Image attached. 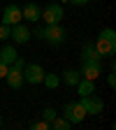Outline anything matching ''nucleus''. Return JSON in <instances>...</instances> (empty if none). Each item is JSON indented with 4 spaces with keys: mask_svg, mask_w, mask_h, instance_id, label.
Returning <instances> with one entry per match:
<instances>
[{
    "mask_svg": "<svg viewBox=\"0 0 116 130\" xmlns=\"http://www.w3.org/2000/svg\"><path fill=\"white\" fill-rule=\"evenodd\" d=\"M95 49L100 51V56H114L116 54V32L111 28H105L95 42Z\"/></svg>",
    "mask_w": 116,
    "mask_h": 130,
    "instance_id": "nucleus-1",
    "label": "nucleus"
},
{
    "mask_svg": "<svg viewBox=\"0 0 116 130\" xmlns=\"http://www.w3.org/2000/svg\"><path fill=\"white\" fill-rule=\"evenodd\" d=\"M23 58H16L12 65H7V74H5V79H7V84H9V88H21L23 86Z\"/></svg>",
    "mask_w": 116,
    "mask_h": 130,
    "instance_id": "nucleus-2",
    "label": "nucleus"
},
{
    "mask_svg": "<svg viewBox=\"0 0 116 130\" xmlns=\"http://www.w3.org/2000/svg\"><path fill=\"white\" fill-rule=\"evenodd\" d=\"M40 19H44L46 26H51V23H60V21H63V7H60L58 3L46 5V7L40 12Z\"/></svg>",
    "mask_w": 116,
    "mask_h": 130,
    "instance_id": "nucleus-3",
    "label": "nucleus"
},
{
    "mask_svg": "<svg viewBox=\"0 0 116 130\" xmlns=\"http://www.w3.org/2000/svg\"><path fill=\"white\" fill-rule=\"evenodd\" d=\"M42 37L49 42V44H63L65 42V30L60 28V23H51L42 30Z\"/></svg>",
    "mask_w": 116,
    "mask_h": 130,
    "instance_id": "nucleus-4",
    "label": "nucleus"
},
{
    "mask_svg": "<svg viewBox=\"0 0 116 130\" xmlns=\"http://www.w3.org/2000/svg\"><path fill=\"white\" fill-rule=\"evenodd\" d=\"M79 102L84 105L86 114H102V109H105L102 98H97V95H93V93H88V95H81V100H79Z\"/></svg>",
    "mask_w": 116,
    "mask_h": 130,
    "instance_id": "nucleus-5",
    "label": "nucleus"
},
{
    "mask_svg": "<svg viewBox=\"0 0 116 130\" xmlns=\"http://www.w3.org/2000/svg\"><path fill=\"white\" fill-rule=\"evenodd\" d=\"M86 116V109L81 102H68L65 105V119H68L70 123H81Z\"/></svg>",
    "mask_w": 116,
    "mask_h": 130,
    "instance_id": "nucleus-6",
    "label": "nucleus"
},
{
    "mask_svg": "<svg viewBox=\"0 0 116 130\" xmlns=\"http://www.w3.org/2000/svg\"><path fill=\"white\" fill-rule=\"evenodd\" d=\"M42 79H44L42 65H37V63L23 65V81H28V84H42Z\"/></svg>",
    "mask_w": 116,
    "mask_h": 130,
    "instance_id": "nucleus-7",
    "label": "nucleus"
},
{
    "mask_svg": "<svg viewBox=\"0 0 116 130\" xmlns=\"http://www.w3.org/2000/svg\"><path fill=\"white\" fill-rule=\"evenodd\" d=\"M9 35H12V40H14L16 44H26V42L30 40V30H28V26H23V23L19 21V23H14V26H12Z\"/></svg>",
    "mask_w": 116,
    "mask_h": 130,
    "instance_id": "nucleus-8",
    "label": "nucleus"
},
{
    "mask_svg": "<svg viewBox=\"0 0 116 130\" xmlns=\"http://www.w3.org/2000/svg\"><path fill=\"white\" fill-rule=\"evenodd\" d=\"M19 21H21V7L19 5H7L5 12H3V21H0V23L14 26V23H19Z\"/></svg>",
    "mask_w": 116,
    "mask_h": 130,
    "instance_id": "nucleus-9",
    "label": "nucleus"
},
{
    "mask_svg": "<svg viewBox=\"0 0 116 130\" xmlns=\"http://www.w3.org/2000/svg\"><path fill=\"white\" fill-rule=\"evenodd\" d=\"M40 5H35V3H28L23 9H21V19H26V21H30V23H35V21H40Z\"/></svg>",
    "mask_w": 116,
    "mask_h": 130,
    "instance_id": "nucleus-10",
    "label": "nucleus"
},
{
    "mask_svg": "<svg viewBox=\"0 0 116 130\" xmlns=\"http://www.w3.org/2000/svg\"><path fill=\"white\" fill-rule=\"evenodd\" d=\"M84 79H91V81H95L97 77H100V63H93V60H86L84 63V70L79 72Z\"/></svg>",
    "mask_w": 116,
    "mask_h": 130,
    "instance_id": "nucleus-11",
    "label": "nucleus"
},
{
    "mask_svg": "<svg viewBox=\"0 0 116 130\" xmlns=\"http://www.w3.org/2000/svg\"><path fill=\"white\" fill-rule=\"evenodd\" d=\"M81 58H84V63L86 60H93V63H100V51L95 49V44H84V51H81Z\"/></svg>",
    "mask_w": 116,
    "mask_h": 130,
    "instance_id": "nucleus-12",
    "label": "nucleus"
},
{
    "mask_svg": "<svg viewBox=\"0 0 116 130\" xmlns=\"http://www.w3.org/2000/svg\"><path fill=\"white\" fill-rule=\"evenodd\" d=\"M16 58H19V54H16V49H14V46H9V44H7V46L0 49V60H3L5 65H12Z\"/></svg>",
    "mask_w": 116,
    "mask_h": 130,
    "instance_id": "nucleus-13",
    "label": "nucleus"
},
{
    "mask_svg": "<svg viewBox=\"0 0 116 130\" xmlns=\"http://www.w3.org/2000/svg\"><path fill=\"white\" fill-rule=\"evenodd\" d=\"M77 91H79V95L95 93V81H91V79H84V77H81V79L77 81Z\"/></svg>",
    "mask_w": 116,
    "mask_h": 130,
    "instance_id": "nucleus-14",
    "label": "nucleus"
},
{
    "mask_svg": "<svg viewBox=\"0 0 116 130\" xmlns=\"http://www.w3.org/2000/svg\"><path fill=\"white\" fill-rule=\"evenodd\" d=\"M63 79H65V84H70V86H77V81L81 79V74H79L77 70H65Z\"/></svg>",
    "mask_w": 116,
    "mask_h": 130,
    "instance_id": "nucleus-15",
    "label": "nucleus"
},
{
    "mask_svg": "<svg viewBox=\"0 0 116 130\" xmlns=\"http://www.w3.org/2000/svg\"><path fill=\"white\" fill-rule=\"evenodd\" d=\"M44 84L49 86V88H58V84H60V79H58V74H44Z\"/></svg>",
    "mask_w": 116,
    "mask_h": 130,
    "instance_id": "nucleus-16",
    "label": "nucleus"
},
{
    "mask_svg": "<svg viewBox=\"0 0 116 130\" xmlns=\"http://www.w3.org/2000/svg\"><path fill=\"white\" fill-rule=\"evenodd\" d=\"M72 123L68 121V119H54L51 121V128H56V130H68Z\"/></svg>",
    "mask_w": 116,
    "mask_h": 130,
    "instance_id": "nucleus-17",
    "label": "nucleus"
},
{
    "mask_svg": "<svg viewBox=\"0 0 116 130\" xmlns=\"http://www.w3.org/2000/svg\"><path fill=\"white\" fill-rule=\"evenodd\" d=\"M54 119H56V111H54L51 107H46V109H44V121H49V123H51Z\"/></svg>",
    "mask_w": 116,
    "mask_h": 130,
    "instance_id": "nucleus-18",
    "label": "nucleus"
},
{
    "mask_svg": "<svg viewBox=\"0 0 116 130\" xmlns=\"http://www.w3.org/2000/svg\"><path fill=\"white\" fill-rule=\"evenodd\" d=\"M7 37H9V26L0 23V40H7Z\"/></svg>",
    "mask_w": 116,
    "mask_h": 130,
    "instance_id": "nucleus-19",
    "label": "nucleus"
},
{
    "mask_svg": "<svg viewBox=\"0 0 116 130\" xmlns=\"http://www.w3.org/2000/svg\"><path fill=\"white\" fill-rule=\"evenodd\" d=\"M32 128H35V130H49V128H51V123H49V121H40V123H35Z\"/></svg>",
    "mask_w": 116,
    "mask_h": 130,
    "instance_id": "nucleus-20",
    "label": "nucleus"
},
{
    "mask_svg": "<svg viewBox=\"0 0 116 130\" xmlns=\"http://www.w3.org/2000/svg\"><path fill=\"white\" fill-rule=\"evenodd\" d=\"M107 84H109V86H111V88H114V86H116V74H114V72H111V74H109V77H107Z\"/></svg>",
    "mask_w": 116,
    "mask_h": 130,
    "instance_id": "nucleus-21",
    "label": "nucleus"
},
{
    "mask_svg": "<svg viewBox=\"0 0 116 130\" xmlns=\"http://www.w3.org/2000/svg\"><path fill=\"white\" fill-rule=\"evenodd\" d=\"M5 74H7V65L0 60V79H5Z\"/></svg>",
    "mask_w": 116,
    "mask_h": 130,
    "instance_id": "nucleus-22",
    "label": "nucleus"
},
{
    "mask_svg": "<svg viewBox=\"0 0 116 130\" xmlns=\"http://www.w3.org/2000/svg\"><path fill=\"white\" fill-rule=\"evenodd\" d=\"M65 3V0H63ZM68 3H72V5H86V3H91V0H68Z\"/></svg>",
    "mask_w": 116,
    "mask_h": 130,
    "instance_id": "nucleus-23",
    "label": "nucleus"
},
{
    "mask_svg": "<svg viewBox=\"0 0 116 130\" xmlns=\"http://www.w3.org/2000/svg\"><path fill=\"white\" fill-rule=\"evenodd\" d=\"M0 125H3V116H0Z\"/></svg>",
    "mask_w": 116,
    "mask_h": 130,
    "instance_id": "nucleus-24",
    "label": "nucleus"
}]
</instances>
